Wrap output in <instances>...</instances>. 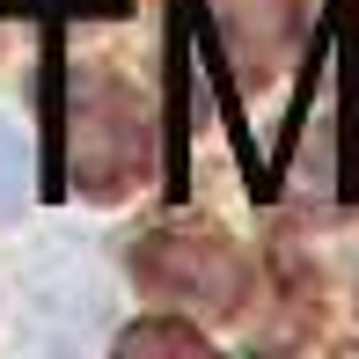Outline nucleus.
I'll return each instance as SVG.
<instances>
[{"instance_id": "f257e3e1", "label": "nucleus", "mask_w": 359, "mask_h": 359, "mask_svg": "<svg viewBox=\"0 0 359 359\" xmlns=\"http://www.w3.org/2000/svg\"><path fill=\"white\" fill-rule=\"evenodd\" d=\"M29 191V140L15 118H0V213H15Z\"/></svg>"}]
</instances>
